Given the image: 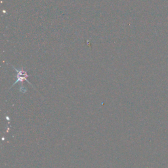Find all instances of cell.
<instances>
[{
	"label": "cell",
	"mask_w": 168,
	"mask_h": 168,
	"mask_svg": "<svg viewBox=\"0 0 168 168\" xmlns=\"http://www.w3.org/2000/svg\"><path fill=\"white\" fill-rule=\"evenodd\" d=\"M12 67L14 68V69L15 70V71H16V72L17 73V79L16 81H15V82L13 83V85H12V87L13 85H15V84L18 83V82H21L22 87H23V81L24 80L26 81L28 83H29L30 85H32V84L31 83L30 81L27 79V78L28 77V75L27 74V72H26V71H24V69H23V67H21L19 70H18L16 68H15L13 66H12Z\"/></svg>",
	"instance_id": "cell-1"
}]
</instances>
